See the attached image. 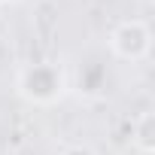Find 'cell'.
<instances>
[{"mask_svg":"<svg viewBox=\"0 0 155 155\" xmlns=\"http://www.w3.org/2000/svg\"><path fill=\"white\" fill-rule=\"evenodd\" d=\"M18 88L34 104H55L64 94V73L58 70V64H34L21 70Z\"/></svg>","mask_w":155,"mask_h":155,"instance_id":"cell-1","label":"cell"},{"mask_svg":"<svg viewBox=\"0 0 155 155\" xmlns=\"http://www.w3.org/2000/svg\"><path fill=\"white\" fill-rule=\"evenodd\" d=\"M110 46L119 58H128V61H137L149 52V28L143 21H122L113 37H110Z\"/></svg>","mask_w":155,"mask_h":155,"instance_id":"cell-2","label":"cell"},{"mask_svg":"<svg viewBox=\"0 0 155 155\" xmlns=\"http://www.w3.org/2000/svg\"><path fill=\"white\" fill-rule=\"evenodd\" d=\"M134 143L143 149V152H152V113H143L134 125Z\"/></svg>","mask_w":155,"mask_h":155,"instance_id":"cell-3","label":"cell"},{"mask_svg":"<svg viewBox=\"0 0 155 155\" xmlns=\"http://www.w3.org/2000/svg\"><path fill=\"white\" fill-rule=\"evenodd\" d=\"M61 155H94V152H91L88 146H82V143H73V146H67Z\"/></svg>","mask_w":155,"mask_h":155,"instance_id":"cell-4","label":"cell"}]
</instances>
